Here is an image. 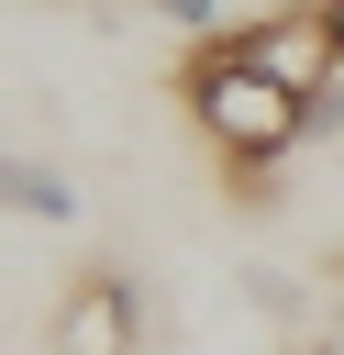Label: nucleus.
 Listing matches in <instances>:
<instances>
[{
    "label": "nucleus",
    "instance_id": "obj_1",
    "mask_svg": "<svg viewBox=\"0 0 344 355\" xmlns=\"http://www.w3.org/2000/svg\"><path fill=\"white\" fill-rule=\"evenodd\" d=\"M178 100H189L200 144L233 166V189H244V200H266V166L311 144V89H289L244 33H200V44H189V67H178Z\"/></svg>",
    "mask_w": 344,
    "mask_h": 355
},
{
    "label": "nucleus",
    "instance_id": "obj_7",
    "mask_svg": "<svg viewBox=\"0 0 344 355\" xmlns=\"http://www.w3.org/2000/svg\"><path fill=\"white\" fill-rule=\"evenodd\" d=\"M322 22H333V44H344V0H322Z\"/></svg>",
    "mask_w": 344,
    "mask_h": 355
},
{
    "label": "nucleus",
    "instance_id": "obj_2",
    "mask_svg": "<svg viewBox=\"0 0 344 355\" xmlns=\"http://www.w3.org/2000/svg\"><path fill=\"white\" fill-rule=\"evenodd\" d=\"M144 344V288L122 266H78L67 300L44 311V355H133Z\"/></svg>",
    "mask_w": 344,
    "mask_h": 355
},
{
    "label": "nucleus",
    "instance_id": "obj_4",
    "mask_svg": "<svg viewBox=\"0 0 344 355\" xmlns=\"http://www.w3.org/2000/svg\"><path fill=\"white\" fill-rule=\"evenodd\" d=\"M0 200H11V222H44V233L78 222V178L44 166V155H11V166H0Z\"/></svg>",
    "mask_w": 344,
    "mask_h": 355
},
{
    "label": "nucleus",
    "instance_id": "obj_3",
    "mask_svg": "<svg viewBox=\"0 0 344 355\" xmlns=\"http://www.w3.org/2000/svg\"><path fill=\"white\" fill-rule=\"evenodd\" d=\"M289 89H322V78H344V44H333V22H322V0H277V11H255V22H233Z\"/></svg>",
    "mask_w": 344,
    "mask_h": 355
},
{
    "label": "nucleus",
    "instance_id": "obj_5",
    "mask_svg": "<svg viewBox=\"0 0 344 355\" xmlns=\"http://www.w3.org/2000/svg\"><path fill=\"white\" fill-rule=\"evenodd\" d=\"M311 144H344V78L311 89Z\"/></svg>",
    "mask_w": 344,
    "mask_h": 355
},
{
    "label": "nucleus",
    "instance_id": "obj_6",
    "mask_svg": "<svg viewBox=\"0 0 344 355\" xmlns=\"http://www.w3.org/2000/svg\"><path fill=\"white\" fill-rule=\"evenodd\" d=\"M155 11H166L178 33H222V0H155Z\"/></svg>",
    "mask_w": 344,
    "mask_h": 355
}]
</instances>
